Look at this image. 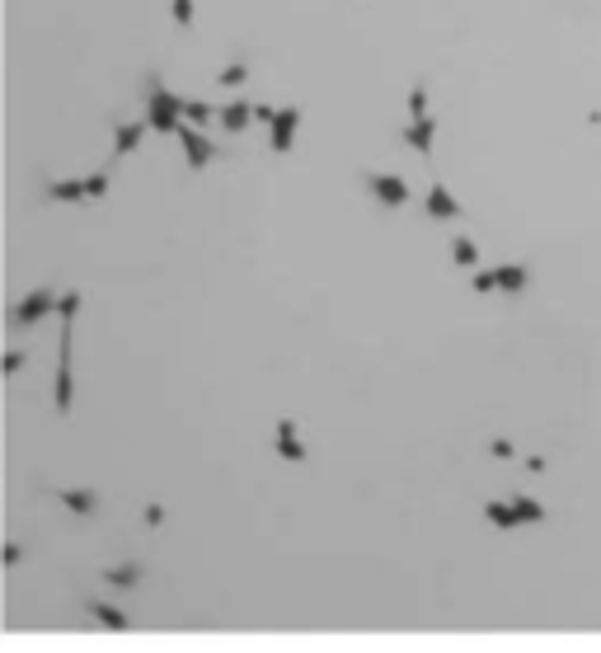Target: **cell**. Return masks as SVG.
Returning <instances> with one entry per match:
<instances>
[{
    "mask_svg": "<svg viewBox=\"0 0 601 653\" xmlns=\"http://www.w3.org/2000/svg\"><path fill=\"white\" fill-rule=\"evenodd\" d=\"M296 132H301V109H296V104L273 109V118H268V146H273L278 156H287L296 146Z\"/></svg>",
    "mask_w": 601,
    "mask_h": 653,
    "instance_id": "8992f818",
    "label": "cell"
},
{
    "mask_svg": "<svg viewBox=\"0 0 601 653\" xmlns=\"http://www.w3.org/2000/svg\"><path fill=\"white\" fill-rule=\"evenodd\" d=\"M432 137H437V118H428V113L404 127V146L418 151V156H432Z\"/></svg>",
    "mask_w": 601,
    "mask_h": 653,
    "instance_id": "30bf717a",
    "label": "cell"
},
{
    "mask_svg": "<svg viewBox=\"0 0 601 653\" xmlns=\"http://www.w3.org/2000/svg\"><path fill=\"white\" fill-rule=\"evenodd\" d=\"M19 560H24V545H5V564H10V569H15Z\"/></svg>",
    "mask_w": 601,
    "mask_h": 653,
    "instance_id": "f1b7e54d",
    "label": "cell"
},
{
    "mask_svg": "<svg viewBox=\"0 0 601 653\" xmlns=\"http://www.w3.org/2000/svg\"><path fill=\"white\" fill-rule=\"evenodd\" d=\"M47 315H57V287H33V292L15 306V325L33 329V325H43Z\"/></svg>",
    "mask_w": 601,
    "mask_h": 653,
    "instance_id": "277c9868",
    "label": "cell"
},
{
    "mask_svg": "<svg viewBox=\"0 0 601 653\" xmlns=\"http://www.w3.org/2000/svg\"><path fill=\"white\" fill-rule=\"evenodd\" d=\"M451 264H461V268L479 264V245L470 240V235H456V240H451Z\"/></svg>",
    "mask_w": 601,
    "mask_h": 653,
    "instance_id": "ffe728a7",
    "label": "cell"
},
{
    "mask_svg": "<svg viewBox=\"0 0 601 653\" xmlns=\"http://www.w3.org/2000/svg\"><path fill=\"white\" fill-rule=\"evenodd\" d=\"M484 517H489V522H494L498 531L522 527V517H517V508H512L508 498H489V503H484Z\"/></svg>",
    "mask_w": 601,
    "mask_h": 653,
    "instance_id": "e0dca14e",
    "label": "cell"
},
{
    "mask_svg": "<svg viewBox=\"0 0 601 653\" xmlns=\"http://www.w3.org/2000/svg\"><path fill=\"white\" fill-rule=\"evenodd\" d=\"M179 118H184V123H193V127H202V123H212V118H216V109H212V104H202V99H184Z\"/></svg>",
    "mask_w": 601,
    "mask_h": 653,
    "instance_id": "44dd1931",
    "label": "cell"
},
{
    "mask_svg": "<svg viewBox=\"0 0 601 653\" xmlns=\"http://www.w3.org/2000/svg\"><path fill=\"white\" fill-rule=\"evenodd\" d=\"M170 15L179 29H193V19H198V5L193 0H170Z\"/></svg>",
    "mask_w": 601,
    "mask_h": 653,
    "instance_id": "603a6c76",
    "label": "cell"
},
{
    "mask_svg": "<svg viewBox=\"0 0 601 653\" xmlns=\"http://www.w3.org/2000/svg\"><path fill=\"white\" fill-rule=\"evenodd\" d=\"M57 503L71 508L76 517H94V513H99V494H94V489H57Z\"/></svg>",
    "mask_w": 601,
    "mask_h": 653,
    "instance_id": "5bb4252c",
    "label": "cell"
},
{
    "mask_svg": "<svg viewBox=\"0 0 601 653\" xmlns=\"http://www.w3.org/2000/svg\"><path fill=\"white\" fill-rule=\"evenodd\" d=\"M146 132H151V127H146V118H141V123H113V160H118V156H132Z\"/></svg>",
    "mask_w": 601,
    "mask_h": 653,
    "instance_id": "7c38bea8",
    "label": "cell"
},
{
    "mask_svg": "<svg viewBox=\"0 0 601 653\" xmlns=\"http://www.w3.org/2000/svg\"><path fill=\"white\" fill-rule=\"evenodd\" d=\"M174 137H179V151H184V160H188V170L193 174L207 170V165L221 156V146H216L212 137H202V127L184 123V118H179V127H174Z\"/></svg>",
    "mask_w": 601,
    "mask_h": 653,
    "instance_id": "3957f363",
    "label": "cell"
},
{
    "mask_svg": "<svg viewBox=\"0 0 601 653\" xmlns=\"http://www.w3.org/2000/svg\"><path fill=\"white\" fill-rule=\"evenodd\" d=\"M216 80H221V85H226V90H240V85H245V80H249V66H245V62H231V66H221V76H216Z\"/></svg>",
    "mask_w": 601,
    "mask_h": 653,
    "instance_id": "7402d4cb",
    "label": "cell"
},
{
    "mask_svg": "<svg viewBox=\"0 0 601 653\" xmlns=\"http://www.w3.org/2000/svg\"><path fill=\"white\" fill-rule=\"evenodd\" d=\"M362 184H367V193L376 198L381 207H390V212H400L404 203H409V184H404L400 174H362Z\"/></svg>",
    "mask_w": 601,
    "mask_h": 653,
    "instance_id": "5b68a950",
    "label": "cell"
},
{
    "mask_svg": "<svg viewBox=\"0 0 601 653\" xmlns=\"http://www.w3.org/2000/svg\"><path fill=\"white\" fill-rule=\"evenodd\" d=\"M141 522H146V527H160V522H165V508H160V503H146V508H141Z\"/></svg>",
    "mask_w": 601,
    "mask_h": 653,
    "instance_id": "4316f807",
    "label": "cell"
},
{
    "mask_svg": "<svg viewBox=\"0 0 601 653\" xmlns=\"http://www.w3.org/2000/svg\"><path fill=\"white\" fill-rule=\"evenodd\" d=\"M494 282H498V292L517 296V292H526V287H531V268H522V264H503V268H494Z\"/></svg>",
    "mask_w": 601,
    "mask_h": 653,
    "instance_id": "9a60e30c",
    "label": "cell"
},
{
    "mask_svg": "<svg viewBox=\"0 0 601 653\" xmlns=\"http://www.w3.org/2000/svg\"><path fill=\"white\" fill-rule=\"evenodd\" d=\"M108 588H141L146 583V564L141 560H127V564H108L104 574H99Z\"/></svg>",
    "mask_w": 601,
    "mask_h": 653,
    "instance_id": "8fae6325",
    "label": "cell"
},
{
    "mask_svg": "<svg viewBox=\"0 0 601 653\" xmlns=\"http://www.w3.org/2000/svg\"><path fill=\"white\" fill-rule=\"evenodd\" d=\"M489 451H494L498 461H508V456H512V442H508V437H498V442H494V447H489Z\"/></svg>",
    "mask_w": 601,
    "mask_h": 653,
    "instance_id": "83f0119b",
    "label": "cell"
},
{
    "mask_svg": "<svg viewBox=\"0 0 601 653\" xmlns=\"http://www.w3.org/2000/svg\"><path fill=\"white\" fill-rule=\"evenodd\" d=\"M179 109H184V94H174L170 85L151 71V76H146V127H151V132H170L174 137Z\"/></svg>",
    "mask_w": 601,
    "mask_h": 653,
    "instance_id": "7a4b0ae2",
    "label": "cell"
},
{
    "mask_svg": "<svg viewBox=\"0 0 601 653\" xmlns=\"http://www.w3.org/2000/svg\"><path fill=\"white\" fill-rule=\"evenodd\" d=\"M273 433H278V456H282V461L301 466V461H306V442H301V428H296L292 419H278V428H273Z\"/></svg>",
    "mask_w": 601,
    "mask_h": 653,
    "instance_id": "9c48e42d",
    "label": "cell"
},
{
    "mask_svg": "<svg viewBox=\"0 0 601 653\" xmlns=\"http://www.w3.org/2000/svg\"><path fill=\"white\" fill-rule=\"evenodd\" d=\"M108 184H113V160H108L104 170H94L90 179H85V203H99V198H108Z\"/></svg>",
    "mask_w": 601,
    "mask_h": 653,
    "instance_id": "ac0fdd59",
    "label": "cell"
},
{
    "mask_svg": "<svg viewBox=\"0 0 601 653\" xmlns=\"http://www.w3.org/2000/svg\"><path fill=\"white\" fill-rule=\"evenodd\" d=\"M508 503H512V508H517V517H522V527H526V522H545V503H540V498H531V494H512Z\"/></svg>",
    "mask_w": 601,
    "mask_h": 653,
    "instance_id": "d6986e66",
    "label": "cell"
},
{
    "mask_svg": "<svg viewBox=\"0 0 601 653\" xmlns=\"http://www.w3.org/2000/svg\"><path fill=\"white\" fill-rule=\"evenodd\" d=\"M423 113H428V90L414 85V90H409V118H423Z\"/></svg>",
    "mask_w": 601,
    "mask_h": 653,
    "instance_id": "484cf974",
    "label": "cell"
},
{
    "mask_svg": "<svg viewBox=\"0 0 601 653\" xmlns=\"http://www.w3.org/2000/svg\"><path fill=\"white\" fill-rule=\"evenodd\" d=\"M85 611H90V616H94L99 625H108V630H132L127 611H118L113 602H99V597H94V602H85Z\"/></svg>",
    "mask_w": 601,
    "mask_h": 653,
    "instance_id": "2e32d148",
    "label": "cell"
},
{
    "mask_svg": "<svg viewBox=\"0 0 601 653\" xmlns=\"http://www.w3.org/2000/svg\"><path fill=\"white\" fill-rule=\"evenodd\" d=\"M470 287H475L479 296H489V292H498V282H494V268H479L475 278H470Z\"/></svg>",
    "mask_w": 601,
    "mask_h": 653,
    "instance_id": "cb8c5ba5",
    "label": "cell"
},
{
    "mask_svg": "<svg viewBox=\"0 0 601 653\" xmlns=\"http://www.w3.org/2000/svg\"><path fill=\"white\" fill-rule=\"evenodd\" d=\"M24 362H29V358H24V348H10V353H5V362H0V372H5V376H19V372H24Z\"/></svg>",
    "mask_w": 601,
    "mask_h": 653,
    "instance_id": "d4e9b609",
    "label": "cell"
},
{
    "mask_svg": "<svg viewBox=\"0 0 601 653\" xmlns=\"http://www.w3.org/2000/svg\"><path fill=\"white\" fill-rule=\"evenodd\" d=\"M423 207H428L432 221H456V217H461V198H456L447 184H432L428 198H423Z\"/></svg>",
    "mask_w": 601,
    "mask_h": 653,
    "instance_id": "52a82bcc",
    "label": "cell"
},
{
    "mask_svg": "<svg viewBox=\"0 0 601 653\" xmlns=\"http://www.w3.org/2000/svg\"><path fill=\"white\" fill-rule=\"evenodd\" d=\"M216 123L226 127L231 137H240V132L254 123V104H249V99H226V104L216 109Z\"/></svg>",
    "mask_w": 601,
    "mask_h": 653,
    "instance_id": "ba28073f",
    "label": "cell"
},
{
    "mask_svg": "<svg viewBox=\"0 0 601 653\" xmlns=\"http://www.w3.org/2000/svg\"><path fill=\"white\" fill-rule=\"evenodd\" d=\"M76 315H80V292H57V325H62V339H57V386H52V405H57L62 419L76 409V353H71Z\"/></svg>",
    "mask_w": 601,
    "mask_h": 653,
    "instance_id": "6da1fadb",
    "label": "cell"
},
{
    "mask_svg": "<svg viewBox=\"0 0 601 653\" xmlns=\"http://www.w3.org/2000/svg\"><path fill=\"white\" fill-rule=\"evenodd\" d=\"M43 198H52V203H85V179H43Z\"/></svg>",
    "mask_w": 601,
    "mask_h": 653,
    "instance_id": "4fadbf2b",
    "label": "cell"
}]
</instances>
